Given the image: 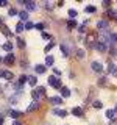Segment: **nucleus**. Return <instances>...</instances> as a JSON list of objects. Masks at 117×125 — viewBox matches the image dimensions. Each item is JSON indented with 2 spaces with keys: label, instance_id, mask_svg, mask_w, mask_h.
Here are the masks:
<instances>
[{
  "label": "nucleus",
  "instance_id": "obj_1",
  "mask_svg": "<svg viewBox=\"0 0 117 125\" xmlns=\"http://www.w3.org/2000/svg\"><path fill=\"white\" fill-rule=\"evenodd\" d=\"M49 84L52 86V88H55V89H61V80L56 78V77H53V75L49 78Z\"/></svg>",
  "mask_w": 117,
  "mask_h": 125
},
{
  "label": "nucleus",
  "instance_id": "obj_2",
  "mask_svg": "<svg viewBox=\"0 0 117 125\" xmlns=\"http://www.w3.org/2000/svg\"><path fill=\"white\" fill-rule=\"evenodd\" d=\"M94 49L98 50V52H106V50H108V45L105 44V42H101V41H97L95 45H94Z\"/></svg>",
  "mask_w": 117,
  "mask_h": 125
},
{
  "label": "nucleus",
  "instance_id": "obj_3",
  "mask_svg": "<svg viewBox=\"0 0 117 125\" xmlns=\"http://www.w3.org/2000/svg\"><path fill=\"white\" fill-rule=\"evenodd\" d=\"M91 67H92L94 72H98V73L103 70V66H101L100 61H92V62H91Z\"/></svg>",
  "mask_w": 117,
  "mask_h": 125
},
{
  "label": "nucleus",
  "instance_id": "obj_4",
  "mask_svg": "<svg viewBox=\"0 0 117 125\" xmlns=\"http://www.w3.org/2000/svg\"><path fill=\"white\" fill-rule=\"evenodd\" d=\"M108 27H109V23L106 21H98V22H97V28L101 30L103 33H106V31H108Z\"/></svg>",
  "mask_w": 117,
  "mask_h": 125
},
{
  "label": "nucleus",
  "instance_id": "obj_5",
  "mask_svg": "<svg viewBox=\"0 0 117 125\" xmlns=\"http://www.w3.org/2000/svg\"><path fill=\"white\" fill-rule=\"evenodd\" d=\"M20 22H28V11H19Z\"/></svg>",
  "mask_w": 117,
  "mask_h": 125
},
{
  "label": "nucleus",
  "instance_id": "obj_6",
  "mask_svg": "<svg viewBox=\"0 0 117 125\" xmlns=\"http://www.w3.org/2000/svg\"><path fill=\"white\" fill-rule=\"evenodd\" d=\"M34 70H36V73H45L47 72V67L42 64H36L34 66Z\"/></svg>",
  "mask_w": 117,
  "mask_h": 125
},
{
  "label": "nucleus",
  "instance_id": "obj_7",
  "mask_svg": "<svg viewBox=\"0 0 117 125\" xmlns=\"http://www.w3.org/2000/svg\"><path fill=\"white\" fill-rule=\"evenodd\" d=\"M72 114L77 116V117H81L83 116V109H81L80 106H75V108H72Z\"/></svg>",
  "mask_w": 117,
  "mask_h": 125
},
{
  "label": "nucleus",
  "instance_id": "obj_8",
  "mask_svg": "<svg viewBox=\"0 0 117 125\" xmlns=\"http://www.w3.org/2000/svg\"><path fill=\"white\" fill-rule=\"evenodd\" d=\"M3 61H5V64H13V62H14V55L13 53H8Z\"/></svg>",
  "mask_w": 117,
  "mask_h": 125
},
{
  "label": "nucleus",
  "instance_id": "obj_9",
  "mask_svg": "<svg viewBox=\"0 0 117 125\" xmlns=\"http://www.w3.org/2000/svg\"><path fill=\"white\" fill-rule=\"evenodd\" d=\"M23 5L27 6V11H33V10H36V3H34V2H25Z\"/></svg>",
  "mask_w": 117,
  "mask_h": 125
},
{
  "label": "nucleus",
  "instance_id": "obj_10",
  "mask_svg": "<svg viewBox=\"0 0 117 125\" xmlns=\"http://www.w3.org/2000/svg\"><path fill=\"white\" fill-rule=\"evenodd\" d=\"M50 102H52L53 105H61L64 100H62V97H58V95H56V97H52V99H50Z\"/></svg>",
  "mask_w": 117,
  "mask_h": 125
},
{
  "label": "nucleus",
  "instance_id": "obj_11",
  "mask_svg": "<svg viewBox=\"0 0 117 125\" xmlns=\"http://www.w3.org/2000/svg\"><path fill=\"white\" fill-rule=\"evenodd\" d=\"M53 62H55V58L52 55H47L45 56V66H53Z\"/></svg>",
  "mask_w": 117,
  "mask_h": 125
},
{
  "label": "nucleus",
  "instance_id": "obj_12",
  "mask_svg": "<svg viewBox=\"0 0 117 125\" xmlns=\"http://www.w3.org/2000/svg\"><path fill=\"white\" fill-rule=\"evenodd\" d=\"M36 91H38L39 95H41V99H42V97H45V94H47V89L44 88V86H39V88H36Z\"/></svg>",
  "mask_w": 117,
  "mask_h": 125
},
{
  "label": "nucleus",
  "instance_id": "obj_13",
  "mask_svg": "<svg viewBox=\"0 0 117 125\" xmlns=\"http://www.w3.org/2000/svg\"><path fill=\"white\" fill-rule=\"evenodd\" d=\"M53 113L56 116H59V117H66V116H67V111H64V109H55Z\"/></svg>",
  "mask_w": 117,
  "mask_h": 125
},
{
  "label": "nucleus",
  "instance_id": "obj_14",
  "mask_svg": "<svg viewBox=\"0 0 117 125\" xmlns=\"http://www.w3.org/2000/svg\"><path fill=\"white\" fill-rule=\"evenodd\" d=\"M86 44H88L89 47H92V45H95V36H89L88 39H86Z\"/></svg>",
  "mask_w": 117,
  "mask_h": 125
},
{
  "label": "nucleus",
  "instance_id": "obj_15",
  "mask_svg": "<svg viewBox=\"0 0 117 125\" xmlns=\"http://www.w3.org/2000/svg\"><path fill=\"white\" fill-rule=\"evenodd\" d=\"M114 116H116V111H114V109H108V111H106V119L112 120V119H114Z\"/></svg>",
  "mask_w": 117,
  "mask_h": 125
},
{
  "label": "nucleus",
  "instance_id": "obj_16",
  "mask_svg": "<svg viewBox=\"0 0 117 125\" xmlns=\"http://www.w3.org/2000/svg\"><path fill=\"white\" fill-rule=\"evenodd\" d=\"M59 49H61V52H62L64 56H69V49H67V45H66V44H61Z\"/></svg>",
  "mask_w": 117,
  "mask_h": 125
},
{
  "label": "nucleus",
  "instance_id": "obj_17",
  "mask_svg": "<svg viewBox=\"0 0 117 125\" xmlns=\"http://www.w3.org/2000/svg\"><path fill=\"white\" fill-rule=\"evenodd\" d=\"M20 114H22V111H17V109H13V111H10V116L13 117V119H17Z\"/></svg>",
  "mask_w": 117,
  "mask_h": 125
},
{
  "label": "nucleus",
  "instance_id": "obj_18",
  "mask_svg": "<svg viewBox=\"0 0 117 125\" xmlns=\"http://www.w3.org/2000/svg\"><path fill=\"white\" fill-rule=\"evenodd\" d=\"M39 108V102H33V103H30V106L27 108V111H33V109H38Z\"/></svg>",
  "mask_w": 117,
  "mask_h": 125
},
{
  "label": "nucleus",
  "instance_id": "obj_19",
  "mask_svg": "<svg viewBox=\"0 0 117 125\" xmlns=\"http://www.w3.org/2000/svg\"><path fill=\"white\" fill-rule=\"evenodd\" d=\"M23 30H25V23H23V22H19L17 27H16V33H20V31H23Z\"/></svg>",
  "mask_w": 117,
  "mask_h": 125
},
{
  "label": "nucleus",
  "instance_id": "obj_20",
  "mask_svg": "<svg viewBox=\"0 0 117 125\" xmlns=\"http://www.w3.org/2000/svg\"><path fill=\"white\" fill-rule=\"evenodd\" d=\"M3 49H5L8 53H11V50H13V44L8 41V42H5V44H3Z\"/></svg>",
  "mask_w": 117,
  "mask_h": 125
},
{
  "label": "nucleus",
  "instance_id": "obj_21",
  "mask_svg": "<svg viewBox=\"0 0 117 125\" xmlns=\"http://www.w3.org/2000/svg\"><path fill=\"white\" fill-rule=\"evenodd\" d=\"M19 95H20V94H16V95H11V97H10V103L16 105V103L19 102Z\"/></svg>",
  "mask_w": 117,
  "mask_h": 125
},
{
  "label": "nucleus",
  "instance_id": "obj_22",
  "mask_svg": "<svg viewBox=\"0 0 117 125\" xmlns=\"http://www.w3.org/2000/svg\"><path fill=\"white\" fill-rule=\"evenodd\" d=\"M61 95L62 97H69L70 95V89L69 88H61Z\"/></svg>",
  "mask_w": 117,
  "mask_h": 125
},
{
  "label": "nucleus",
  "instance_id": "obj_23",
  "mask_svg": "<svg viewBox=\"0 0 117 125\" xmlns=\"http://www.w3.org/2000/svg\"><path fill=\"white\" fill-rule=\"evenodd\" d=\"M95 11H97V8L94 6V5H88V6H86V13L92 14V13H95Z\"/></svg>",
  "mask_w": 117,
  "mask_h": 125
},
{
  "label": "nucleus",
  "instance_id": "obj_24",
  "mask_svg": "<svg viewBox=\"0 0 117 125\" xmlns=\"http://www.w3.org/2000/svg\"><path fill=\"white\" fill-rule=\"evenodd\" d=\"M3 78L11 80V78H13V72H10V70H3Z\"/></svg>",
  "mask_w": 117,
  "mask_h": 125
},
{
  "label": "nucleus",
  "instance_id": "obj_25",
  "mask_svg": "<svg viewBox=\"0 0 117 125\" xmlns=\"http://www.w3.org/2000/svg\"><path fill=\"white\" fill-rule=\"evenodd\" d=\"M28 83H30L31 86H34V84L38 83V78L34 77V75H33V77H30V78H28Z\"/></svg>",
  "mask_w": 117,
  "mask_h": 125
},
{
  "label": "nucleus",
  "instance_id": "obj_26",
  "mask_svg": "<svg viewBox=\"0 0 117 125\" xmlns=\"http://www.w3.org/2000/svg\"><path fill=\"white\" fill-rule=\"evenodd\" d=\"M27 80H28V77H27V75H20V78H19V84L23 86V83H25Z\"/></svg>",
  "mask_w": 117,
  "mask_h": 125
},
{
  "label": "nucleus",
  "instance_id": "obj_27",
  "mask_svg": "<svg viewBox=\"0 0 117 125\" xmlns=\"http://www.w3.org/2000/svg\"><path fill=\"white\" fill-rule=\"evenodd\" d=\"M114 70H116V66L112 64V62H109V64H108V73H112Z\"/></svg>",
  "mask_w": 117,
  "mask_h": 125
},
{
  "label": "nucleus",
  "instance_id": "obj_28",
  "mask_svg": "<svg viewBox=\"0 0 117 125\" xmlns=\"http://www.w3.org/2000/svg\"><path fill=\"white\" fill-rule=\"evenodd\" d=\"M116 14H117V11H114V10H108L106 11V16H108V17H114Z\"/></svg>",
  "mask_w": 117,
  "mask_h": 125
},
{
  "label": "nucleus",
  "instance_id": "obj_29",
  "mask_svg": "<svg viewBox=\"0 0 117 125\" xmlns=\"http://www.w3.org/2000/svg\"><path fill=\"white\" fill-rule=\"evenodd\" d=\"M92 105H94V108H97V109H100L101 106H103V105H101V102H100V100H95V102H94Z\"/></svg>",
  "mask_w": 117,
  "mask_h": 125
},
{
  "label": "nucleus",
  "instance_id": "obj_30",
  "mask_svg": "<svg viewBox=\"0 0 117 125\" xmlns=\"http://www.w3.org/2000/svg\"><path fill=\"white\" fill-rule=\"evenodd\" d=\"M77 56L78 58H84V50L83 49H78L77 50Z\"/></svg>",
  "mask_w": 117,
  "mask_h": 125
},
{
  "label": "nucleus",
  "instance_id": "obj_31",
  "mask_svg": "<svg viewBox=\"0 0 117 125\" xmlns=\"http://www.w3.org/2000/svg\"><path fill=\"white\" fill-rule=\"evenodd\" d=\"M8 14H10V16H16V14H19V11L16 10V8H10V11H8Z\"/></svg>",
  "mask_w": 117,
  "mask_h": 125
},
{
  "label": "nucleus",
  "instance_id": "obj_32",
  "mask_svg": "<svg viewBox=\"0 0 117 125\" xmlns=\"http://www.w3.org/2000/svg\"><path fill=\"white\" fill-rule=\"evenodd\" d=\"M67 27H69L70 30L75 28V27H77V22H75V21H69V22H67Z\"/></svg>",
  "mask_w": 117,
  "mask_h": 125
},
{
  "label": "nucleus",
  "instance_id": "obj_33",
  "mask_svg": "<svg viewBox=\"0 0 117 125\" xmlns=\"http://www.w3.org/2000/svg\"><path fill=\"white\" fill-rule=\"evenodd\" d=\"M44 23H42V22H39V23H34V28H38V30H44Z\"/></svg>",
  "mask_w": 117,
  "mask_h": 125
},
{
  "label": "nucleus",
  "instance_id": "obj_34",
  "mask_svg": "<svg viewBox=\"0 0 117 125\" xmlns=\"http://www.w3.org/2000/svg\"><path fill=\"white\" fill-rule=\"evenodd\" d=\"M25 28H27V30L34 28V23H33V22H27V23H25Z\"/></svg>",
  "mask_w": 117,
  "mask_h": 125
},
{
  "label": "nucleus",
  "instance_id": "obj_35",
  "mask_svg": "<svg viewBox=\"0 0 117 125\" xmlns=\"http://www.w3.org/2000/svg\"><path fill=\"white\" fill-rule=\"evenodd\" d=\"M2 31H3V33H5V34H6V36H8V38H10V36H11V31H10V30H8V28H6V27H2Z\"/></svg>",
  "mask_w": 117,
  "mask_h": 125
},
{
  "label": "nucleus",
  "instance_id": "obj_36",
  "mask_svg": "<svg viewBox=\"0 0 117 125\" xmlns=\"http://www.w3.org/2000/svg\"><path fill=\"white\" fill-rule=\"evenodd\" d=\"M77 10H69V16H70V17H77Z\"/></svg>",
  "mask_w": 117,
  "mask_h": 125
},
{
  "label": "nucleus",
  "instance_id": "obj_37",
  "mask_svg": "<svg viewBox=\"0 0 117 125\" xmlns=\"http://www.w3.org/2000/svg\"><path fill=\"white\" fill-rule=\"evenodd\" d=\"M86 23H88V21H86V22L83 23V25H80V27H78V31H80V33H83V31L86 30Z\"/></svg>",
  "mask_w": 117,
  "mask_h": 125
},
{
  "label": "nucleus",
  "instance_id": "obj_38",
  "mask_svg": "<svg viewBox=\"0 0 117 125\" xmlns=\"http://www.w3.org/2000/svg\"><path fill=\"white\" fill-rule=\"evenodd\" d=\"M53 47H55V44H53V42H50V44H49V45L45 47V53H47V52H50V50H52Z\"/></svg>",
  "mask_w": 117,
  "mask_h": 125
},
{
  "label": "nucleus",
  "instance_id": "obj_39",
  "mask_svg": "<svg viewBox=\"0 0 117 125\" xmlns=\"http://www.w3.org/2000/svg\"><path fill=\"white\" fill-rule=\"evenodd\" d=\"M42 39H45V41H50V39H52V36H50L49 33H42Z\"/></svg>",
  "mask_w": 117,
  "mask_h": 125
},
{
  "label": "nucleus",
  "instance_id": "obj_40",
  "mask_svg": "<svg viewBox=\"0 0 117 125\" xmlns=\"http://www.w3.org/2000/svg\"><path fill=\"white\" fill-rule=\"evenodd\" d=\"M112 42H117V33L111 34V44H112Z\"/></svg>",
  "mask_w": 117,
  "mask_h": 125
},
{
  "label": "nucleus",
  "instance_id": "obj_41",
  "mask_svg": "<svg viewBox=\"0 0 117 125\" xmlns=\"http://www.w3.org/2000/svg\"><path fill=\"white\" fill-rule=\"evenodd\" d=\"M17 44H19V47H25V41H22V39H17Z\"/></svg>",
  "mask_w": 117,
  "mask_h": 125
},
{
  "label": "nucleus",
  "instance_id": "obj_42",
  "mask_svg": "<svg viewBox=\"0 0 117 125\" xmlns=\"http://www.w3.org/2000/svg\"><path fill=\"white\" fill-rule=\"evenodd\" d=\"M53 72H55V75H58V77L61 75V70L59 69H53Z\"/></svg>",
  "mask_w": 117,
  "mask_h": 125
},
{
  "label": "nucleus",
  "instance_id": "obj_43",
  "mask_svg": "<svg viewBox=\"0 0 117 125\" xmlns=\"http://www.w3.org/2000/svg\"><path fill=\"white\" fill-rule=\"evenodd\" d=\"M45 6L49 8V10H52V8H53V5H52V3H50V2H47V3H45Z\"/></svg>",
  "mask_w": 117,
  "mask_h": 125
},
{
  "label": "nucleus",
  "instance_id": "obj_44",
  "mask_svg": "<svg viewBox=\"0 0 117 125\" xmlns=\"http://www.w3.org/2000/svg\"><path fill=\"white\" fill-rule=\"evenodd\" d=\"M8 5V2H5V0H2V2H0V6H6Z\"/></svg>",
  "mask_w": 117,
  "mask_h": 125
},
{
  "label": "nucleus",
  "instance_id": "obj_45",
  "mask_svg": "<svg viewBox=\"0 0 117 125\" xmlns=\"http://www.w3.org/2000/svg\"><path fill=\"white\" fill-rule=\"evenodd\" d=\"M112 56H117V49H112Z\"/></svg>",
  "mask_w": 117,
  "mask_h": 125
},
{
  "label": "nucleus",
  "instance_id": "obj_46",
  "mask_svg": "<svg viewBox=\"0 0 117 125\" xmlns=\"http://www.w3.org/2000/svg\"><path fill=\"white\" fill-rule=\"evenodd\" d=\"M13 125H22V124L19 122V120H14V122H13Z\"/></svg>",
  "mask_w": 117,
  "mask_h": 125
},
{
  "label": "nucleus",
  "instance_id": "obj_47",
  "mask_svg": "<svg viewBox=\"0 0 117 125\" xmlns=\"http://www.w3.org/2000/svg\"><path fill=\"white\" fill-rule=\"evenodd\" d=\"M112 75H114V77H117V67H116V70H114V72H112Z\"/></svg>",
  "mask_w": 117,
  "mask_h": 125
},
{
  "label": "nucleus",
  "instance_id": "obj_48",
  "mask_svg": "<svg viewBox=\"0 0 117 125\" xmlns=\"http://www.w3.org/2000/svg\"><path fill=\"white\" fill-rule=\"evenodd\" d=\"M112 125H117V120H112Z\"/></svg>",
  "mask_w": 117,
  "mask_h": 125
},
{
  "label": "nucleus",
  "instance_id": "obj_49",
  "mask_svg": "<svg viewBox=\"0 0 117 125\" xmlns=\"http://www.w3.org/2000/svg\"><path fill=\"white\" fill-rule=\"evenodd\" d=\"M0 77H3V70H0Z\"/></svg>",
  "mask_w": 117,
  "mask_h": 125
},
{
  "label": "nucleus",
  "instance_id": "obj_50",
  "mask_svg": "<svg viewBox=\"0 0 117 125\" xmlns=\"http://www.w3.org/2000/svg\"><path fill=\"white\" fill-rule=\"evenodd\" d=\"M114 21H116V22H117V14H116V16H114Z\"/></svg>",
  "mask_w": 117,
  "mask_h": 125
},
{
  "label": "nucleus",
  "instance_id": "obj_51",
  "mask_svg": "<svg viewBox=\"0 0 117 125\" xmlns=\"http://www.w3.org/2000/svg\"><path fill=\"white\" fill-rule=\"evenodd\" d=\"M0 125H3V120L2 119H0Z\"/></svg>",
  "mask_w": 117,
  "mask_h": 125
},
{
  "label": "nucleus",
  "instance_id": "obj_52",
  "mask_svg": "<svg viewBox=\"0 0 117 125\" xmlns=\"http://www.w3.org/2000/svg\"><path fill=\"white\" fill-rule=\"evenodd\" d=\"M114 111H116V113H117V105H116V108H114Z\"/></svg>",
  "mask_w": 117,
  "mask_h": 125
},
{
  "label": "nucleus",
  "instance_id": "obj_53",
  "mask_svg": "<svg viewBox=\"0 0 117 125\" xmlns=\"http://www.w3.org/2000/svg\"><path fill=\"white\" fill-rule=\"evenodd\" d=\"M0 61H2V58H0Z\"/></svg>",
  "mask_w": 117,
  "mask_h": 125
},
{
  "label": "nucleus",
  "instance_id": "obj_54",
  "mask_svg": "<svg viewBox=\"0 0 117 125\" xmlns=\"http://www.w3.org/2000/svg\"><path fill=\"white\" fill-rule=\"evenodd\" d=\"M0 89H2V86H0Z\"/></svg>",
  "mask_w": 117,
  "mask_h": 125
}]
</instances>
